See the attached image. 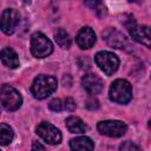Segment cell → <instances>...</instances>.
Here are the masks:
<instances>
[{"label":"cell","mask_w":151,"mask_h":151,"mask_svg":"<svg viewBox=\"0 0 151 151\" xmlns=\"http://www.w3.org/2000/svg\"><path fill=\"white\" fill-rule=\"evenodd\" d=\"M31 52L35 58L48 57L53 52V44L41 32H34L31 37Z\"/></svg>","instance_id":"cell-3"},{"label":"cell","mask_w":151,"mask_h":151,"mask_svg":"<svg viewBox=\"0 0 151 151\" xmlns=\"http://www.w3.org/2000/svg\"><path fill=\"white\" fill-rule=\"evenodd\" d=\"M119 149H120V150H139L140 147H139L138 145H136L134 143H132V142H130V140H126V142H124V143L119 146Z\"/></svg>","instance_id":"cell-21"},{"label":"cell","mask_w":151,"mask_h":151,"mask_svg":"<svg viewBox=\"0 0 151 151\" xmlns=\"http://www.w3.org/2000/svg\"><path fill=\"white\" fill-rule=\"evenodd\" d=\"M48 107H50V110H52L54 112H59V111L64 110V105H63V101L60 99H53V100H51L50 104H48Z\"/></svg>","instance_id":"cell-19"},{"label":"cell","mask_w":151,"mask_h":151,"mask_svg":"<svg viewBox=\"0 0 151 151\" xmlns=\"http://www.w3.org/2000/svg\"><path fill=\"white\" fill-rule=\"evenodd\" d=\"M14 132L8 124H0V145H8L13 139Z\"/></svg>","instance_id":"cell-17"},{"label":"cell","mask_w":151,"mask_h":151,"mask_svg":"<svg viewBox=\"0 0 151 151\" xmlns=\"http://www.w3.org/2000/svg\"><path fill=\"white\" fill-rule=\"evenodd\" d=\"M97 66L106 74L112 76L119 67V59L116 54L109 51H100L94 55Z\"/></svg>","instance_id":"cell-5"},{"label":"cell","mask_w":151,"mask_h":151,"mask_svg":"<svg viewBox=\"0 0 151 151\" xmlns=\"http://www.w3.org/2000/svg\"><path fill=\"white\" fill-rule=\"evenodd\" d=\"M86 107L90 109V110L98 109V107H99V103H98L97 99H94V98H90V99H87V101H86Z\"/></svg>","instance_id":"cell-22"},{"label":"cell","mask_w":151,"mask_h":151,"mask_svg":"<svg viewBox=\"0 0 151 151\" xmlns=\"http://www.w3.org/2000/svg\"><path fill=\"white\" fill-rule=\"evenodd\" d=\"M19 21L20 14L18 13V11H15L14 8H7L0 17V29L7 35L13 34Z\"/></svg>","instance_id":"cell-7"},{"label":"cell","mask_w":151,"mask_h":151,"mask_svg":"<svg viewBox=\"0 0 151 151\" xmlns=\"http://www.w3.org/2000/svg\"><path fill=\"white\" fill-rule=\"evenodd\" d=\"M109 96L110 99L117 104H126L132 98V86L125 79H117L112 83Z\"/></svg>","instance_id":"cell-2"},{"label":"cell","mask_w":151,"mask_h":151,"mask_svg":"<svg viewBox=\"0 0 151 151\" xmlns=\"http://www.w3.org/2000/svg\"><path fill=\"white\" fill-rule=\"evenodd\" d=\"M77 45L83 50L91 48L96 42V33L91 27H83L76 37Z\"/></svg>","instance_id":"cell-11"},{"label":"cell","mask_w":151,"mask_h":151,"mask_svg":"<svg viewBox=\"0 0 151 151\" xmlns=\"http://www.w3.org/2000/svg\"><path fill=\"white\" fill-rule=\"evenodd\" d=\"M98 131L109 137H122L127 130V125L120 120H103L97 125Z\"/></svg>","instance_id":"cell-6"},{"label":"cell","mask_w":151,"mask_h":151,"mask_svg":"<svg viewBox=\"0 0 151 151\" xmlns=\"http://www.w3.org/2000/svg\"><path fill=\"white\" fill-rule=\"evenodd\" d=\"M129 32L136 41L145 45L146 47H150L151 37H150V27L149 26H146V25H136L134 22H132V25L129 26Z\"/></svg>","instance_id":"cell-9"},{"label":"cell","mask_w":151,"mask_h":151,"mask_svg":"<svg viewBox=\"0 0 151 151\" xmlns=\"http://www.w3.org/2000/svg\"><path fill=\"white\" fill-rule=\"evenodd\" d=\"M81 85H83L84 90L88 94H91V96L98 94L103 90V81H101V79L98 76L93 74V73L85 74L83 77V79H81Z\"/></svg>","instance_id":"cell-10"},{"label":"cell","mask_w":151,"mask_h":151,"mask_svg":"<svg viewBox=\"0 0 151 151\" xmlns=\"http://www.w3.org/2000/svg\"><path fill=\"white\" fill-rule=\"evenodd\" d=\"M103 35L106 42L114 48H126L129 46V41L125 38V35H123L120 32L113 28H109Z\"/></svg>","instance_id":"cell-12"},{"label":"cell","mask_w":151,"mask_h":151,"mask_svg":"<svg viewBox=\"0 0 151 151\" xmlns=\"http://www.w3.org/2000/svg\"><path fill=\"white\" fill-rule=\"evenodd\" d=\"M37 133L46 143H48L51 145H55V144H59L61 142L60 131L54 125H52L51 123H47V122L40 123L38 125V127H37Z\"/></svg>","instance_id":"cell-8"},{"label":"cell","mask_w":151,"mask_h":151,"mask_svg":"<svg viewBox=\"0 0 151 151\" xmlns=\"http://www.w3.org/2000/svg\"><path fill=\"white\" fill-rule=\"evenodd\" d=\"M32 149H33V150H37V149H39V150H45V146H44V145H41L40 143H37V142H34V143H33V146H32Z\"/></svg>","instance_id":"cell-23"},{"label":"cell","mask_w":151,"mask_h":151,"mask_svg":"<svg viewBox=\"0 0 151 151\" xmlns=\"http://www.w3.org/2000/svg\"><path fill=\"white\" fill-rule=\"evenodd\" d=\"M0 59L2 61V64L8 67V68H17L19 66V58L18 54L15 53V51L11 47H5L1 50L0 52Z\"/></svg>","instance_id":"cell-13"},{"label":"cell","mask_w":151,"mask_h":151,"mask_svg":"<svg viewBox=\"0 0 151 151\" xmlns=\"http://www.w3.org/2000/svg\"><path fill=\"white\" fill-rule=\"evenodd\" d=\"M54 40L61 48H68L71 46V38L64 28H57L54 31Z\"/></svg>","instance_id":"cell-16"},{"label":"cell","mask_w":151,"mask_h":151,"mask_svg":"<svg viewBox=\"0 0 151 151\" xmlns=\"http://www.w3.org/2000/svg\"><path fill=\"white\" fill-rule=\"evenodd\" d=\"M70 147L72 150H81V151L83 150H93L94 149V144L88 137L80 136V137L71 139Z\"/></svg>","instance_id":"cell-15"},{"label":"cell","mask_w":151,"mask_h":151,"mask_svg":"<svg viewBox=\"0 0 151 151\" xmlns=\"http://www.w3.org/2000/svg\"><path fill=\"white\" fill-rule=\"evenodd\" d=\"M0 103L7 111H15L22 104V98L19 91L9 85H2L0 87Z\"/></svg>","instance_id":"cell-4"},{"label":"cell","mask_w":151,"mask_h":151,"mask_svg":"<svg viewBox=\"0 0 151 151\" xmlns=\"http://www.w3.org/2000/svg\"><path fill=\"white\" fill-rule=\"evenodd\" d=\"M84 2L88 8H91L93 12H96V14L98 17H104L105 15L106 9H105V6L103 5L101 0H85Z\"/></svg>","instance_id":"cell-18"},{"label":"cell","mask_w":151,"mask_h":151,"mask_svg":"<svg viewBox=\"0 0 151 151\" xmlns=\"http://www.w3.org/2000/svg\"><path fill=\"white\" fill-rule=\"evenodd\" d=\"M66 127L72 133H84L87 130L86 124L79 117L76 116H70L66 119Z\"/></svg>","instance_id":"cell-14"},{"label":"cell","mask_w":151,"mask_h":151,"mask_svg":"<svg viewBox=\"0 0 151 151\" xmlns=\"http://www.w3.org/2000/svg\"><path fill=\"white\" fill-rule=\"evenodd\" d=\"M63 105H64V110L66 111H73L76 109V101L70 97L63 101Z\"/></svg>","instance_id":"cell-20"},{"label":"cell","mask_w":151,"mask_h":151,"mask_svg":"<svg viewBox=\"0 0 151 151\" xmlns=\"http://www.w3.org/2000/svg\"><path fill=\"white\" fill-rule=\"evenodd\" d=\"M57 79L52 76L40 74L38 76L31 86V92L37 99H45L57 90Z\"/></svg>","instance_id":"cell-1"}]
</instances>
